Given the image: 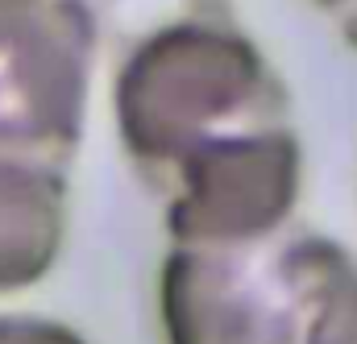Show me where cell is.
I'll list each match as a JSON object with an SVG mask.
<instances>
[{
	"label": "cell",
	"instance_id": "obj_1",
	"mask_svg": "<svg viewBox=\"0 0 357 344\" xmlns=\"http://www.w3.org/2000/svg\"><path fill=\"white\" fill-rule=\"evenodd\" d=\"M116 133L158 191L183 171L291 125V95L241 25L183 21L121 50Z\"/></svg>",
	"mask_w": 357,
	"mask_h": 344
},
{
	"label": "cell",
	"instance_id": "obj_2",
	"mask_svg": "<svg viewBox=\"0 0 357 344\" xmlns=\"http://www.w3.org/2000/svg\"><path fill=\"white\" fill-rule=\"evenodd\" d=\"M158 311L167 344H357V258L316 233L175 245Z\"/></svg>",
	"mask_w": 357,
	"mask_h": 344
},
{
	"label": "cell",
	"instance_id": "obj_3",
	"mask_svg": "<svg viewBox=\"0 0 357 344\" xmlns=\"http://www.w3.org/2000/svg\"><path fill=\"white\" fill-rule=\"evenodd\" d=\"M96 54L100 29L84 0H0V154L67 171Z\"/></svg>",
	"mask_w": 357,
	"mask_h": 344
},
{
	"label": "cell",
	"instance_id": "obj_4",
	"mask_svg": "<svg viewBox=\"0 0 357 344\" xmlns=\"http://www.w3.org/2000/svg\"><path fill=\"white\" fill-rule=\"evenodd\" d=\"M303 182V150L295 125L241 141L162 191L167 233L175 245H241L278 233L295 212Z\"/></svg>",
	"mask_w": 357,
	"mask_h": 344
},
{
	"label": "cell",
	"instance_id": "obj_5",
	"mask_svg": "<svg viewBox=\"0 0 357 344\" xmlns=\"http://www.w3.org/2000/svg\"><path fill=\"white\" fill-rule=\"evenodd\" d=\"M67 233V171L0 154V295L50 274Z\"/></svg>",
	"mask_w": 357,
	"mask_h": 344
},
{
	"label": "cell",
	"instance_id": "obj_6",
	"mask_svg": "<svg viewBox=\"0 0 357 344\" xmlns=\"http://www.w3.org/2000/svg\"><path fill=\"white\" fill-rule=\"evenodd\" d=\"M96 17L100 38H112L116 50H129L137 38L183 25V21H204V25H241L237 21V0H84Z\"/></svg>",
	"mask_w": 357,
	"mask_h": 344
},
{
	"label": "cell",
	"instance_id": "obj_7",
	"mask_svg": "<svg viewBox=\"0 0 357 344\" xmlns=\"http://www.w3.org/2000/svg\"><path fill=\"white\" fill-rule=\"evenodd\" d=\"M0 344H88L79 332L38 315H0Z\"/></svg>",
	"mask_w": 357,
	"mask_h": 344
},
{
	"label": "cell",
	"instance_id": "obj_8",
	"mask_svg": "<svg viewBox=\"0 0 357 344\" xmlns=\"http://www.w3.org/2000/svg\"><path fill=\"white\" fill-rule=\"evenodd\" d=\"M312 4L337 25V33L357 50V0H312Z\"/></svg>",
	"mask_w": 357,
	"mask_h": 344
}]
</instances>
